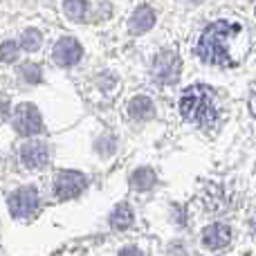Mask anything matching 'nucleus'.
Masks as SVG:
<instances>
[{
	"label": "nucleus",
	"instance_id": "nucleus-10",
	"mask_svg": "<svg viewBox=\"0 0 256 256\" xmlns=\"http://www.w3.org/2000/svg\"><path fill=\"white\" fill-rule=\"evenodd\" d=\"M155 25V12L148 7V4H142V7L135 9V14L128 20V27H130L132 34H144L150 27Z\"/></svg>",
	"mask_w": 256,
	"mask_h": 256
},
{
	"label": "nucleus",
	"instance_id": "nucleus-9",
	"mask_svg": "<svg viewBox=\"0 0 256 256\" xmlns=\"http://www.w3.org/2000/svg\"><path fill=\"white\" fill-rule=\"evenodd\" d=\"M230 240H232L230 227L220 225V222H216V225H209L207 230H204V234H202L204 248L214 250V252H220V250H225L227 245H230Z\"/></svg>",
	"mask_w": 256,
	"mask_h": 256
},
{
	"label": "nucleus",
	"instance_id": "nucleus-4",
	"mask_svg": "<svg viewBox=\"0 0 256 256\" xmlns=\"http://www.w3.org/2000/svg\"><path fill=\"white\" fill-rule=\"evenodd\" d=\"M38 209V191L34 186H20L9 196V212L14 218H30Z\"/></svg>",
	"mask_w": 256,
	"mask_h": 256
},
{
	"label": "nucleus",
	"instance_id": "nucleus-12",
	"mask_svg": "<svg viewBox=\"0 0 256 256\" xmlns=\"http://www.w3.org/2000/svg\"><path fill=\"white\" fill-rule=\"evenodd\" d=\"M132 225V209H130V204H126V202H122V204H117L115 207V212L110 214V227L112 230H128V227Z\"/></svg>",
	"mask_w": 256,
	"mask_h": 256
},
{
	"label": "nucleus",
	"instance_id": "nucleus-2",
	"mask_svg": "<svg viewBox=\"0 0 256 256\" xmlns=\"http://www.w3.org/2000/svg\"><path fill=\"white\" fill-rule=\"evenodd\" d=\"M180 112L186 122L207 126L216 120V104H214V90L209 86H191L180 97Z\"/></svg>",
	"mask_w": 256,
	"mask_h": 256
},
{
	"label": "nucleus",
	"instance_id": "nucleus-6",
	"mask_svg": "<svg viewBox=\"0 0 256 256\" xmlns=\"http://www.w3.org/2000/svg\"><path fill=\"white\" fill-rule=\"evenodd\" d=\"M86 176L79 171H61L54 180V194L56 198L61 200H70V198H76L81 191L86 189Z\"/></svg>",
	"mask_w": 256,
	"mask_h": 256
},
{
	"label": "nucleus",
	"instance_id": "nucleus-16",
	"mask_svg": "<svg viewBox=\"0 0 256 256\" xmlns=\"http://www.w3.org/2000/svg\"><path fill=\"white\" fill-rule=\"evenodd\" d=\"M16 56H18V43L16 40H7V43L0 45V61L12 63V61H16Z\"/></svg>",
	"mask_w": 256,
	"mask_h": 256
},
{
	"label": "nucleus",
	"instance_id": "nucleus-3",
	"mask_svg": "<svg viewBox=\"0 0 256 256\" xmlns=\"http://www.w3.org/2000/svg\"><path fill=\"white\" fill-rule=\"evenodd\" d=\"M180 56L176 50H162L153 61V76L160 86H171L180 76Z\"/></svg>",
	"mask_w": 256,
	"mask_h": 256
},
{
	"label": "nucleus",
	"instance_id": "nucleus-14",
	"mask_svg": "<svg viewBox=\"0 0 256 256\" xmlns=\"http://www.w3.org/2000/svg\"><path fill=\"white\" fill-rule=\"evenodd\" d=\"M153 182H155V176H153L150 168H140V171L132 173V186H137L140 191L153 186Z\"/></svg>",
	"mask_w": 256,
	"mask_h": 256
},
{
	"label": "nucleus",
	"instance_id": "nucleus-11",
	"mask_svg": "<svg viewBox=\"0 0 256 256\" xmlns=\"http://www.w3.org/2000/svg\"><path fill=\"white\" fill-rule=\"evenodd\" d=\"M153 110H155L153 102H150L148 97H135L128 104V115L137 122H144V120H148V117H153Z\"/></svg>",
	"mask_w": 256,
	"mask_h": 256
},
{
	"label": "nucleus",
	"instance_id": "nucleus-17",
	"mask_svg": "<svg viewBox=\"0 0 256 256\" xmlns=\"http://www.w3.org/2000/svg\"><path fill=\"white\" fill-rule=\"evenodd\" d=\"M20 74H22V79L25 81H30V84H38L40 81V70H38V66H22V70H20Z\"/></svg>",
	"mask_w": 256,
	"mask_h": 256
},
{
	"label": "nucleus",
	"instance_id": "nucleus-19",
	"mask_svg": "<svg viewBox=\"0 0 256 256\" xmlns=\"http://www.w3.org/2000/svg\"><path fill=\"white\" fill-rule=\"evenodd\" d=\"M120 256H142V252L137 248H124L120 252Z\"/></svg>",
	"mask_w": 256,
	"mask_h": 256
},
{
	"label": "nucleus",
	"instance_id": "nucleus-15",
	"mask_svg": "<svg viewBox=\"0 0 256 256\" xmlns=\"http://www.w3.org/2000/svg\"><path fill=\"white\" fill-rule=\"evenodd\" d=\"M63 9H66L68 18L81 20L86 14V0H66V2H63Z\"/></svg>",
	"mask_w": 256,
	"mask_h": 256
},
{
	"label": "nucleus",
	"instance_id": "nucleus-21",
	"mask_svg": "<svg viewBox=\"0 0 256 256\" xmlns=\"http://www.w3.org/2000/svg\"><path fill=\"white\" fill-rule=\"evenodd\" d=\"M254 230H256V216H254Z\"/></svg>",
	"mask_w": 256,
	"mask_h": 256
},
{
	"label": "nucleus",
	"instance_id": "nucleus-20",
	"mask_svg": "<svg viewBox=\"0 0 256 256\" xmlns=\"http://www.w3.org/2000/svg\"><path fill=\"white\" fill-rule=\"evenodd\" d=\"M250 110H252V115L256 117V90L252 92V97H250Z\"/></svg>",
	"mask_w": 256,
	"mask_h": 256
},
{
	"label": "nucleus",
	"instance_id": "nucleus-1",
	"mask_svg": "<svg viewBox=\"0 0 256 256\" xmlns=\"http://www.w3.org/2000/svg\"><path fill=\"white\" fill-rule=\"evenodd\" d=\"M243 32L240 22L232 20H216L204 30L198 43V54L204 63H214V66L232 68L236 61L232 58V40Z\"/></svg>",
	"mask_w": 256,
	"mask_h": 256
},
{
	"label": "nucleus",
	"instance_id": "nucleus-5",
	"mask_svg": "<svg viewBox=\"0 0 256 256\" xmlns=\"http://www.w3.org/2000/svg\"><path fill=\"white\" fill-rule=\"evenodd\" d=\"M14 128L25 137L36 135V132L43 130V120H40L38 108L32 106V104H20L14 110Z\"/></svg>",
	"mask_w": 256,
	"mask_h": 256
},
{
	"label": "nucleus",
	"instance_id": "nucleus-7",
	"mask_svg": "<svg viewBox=\"0 0 256 256\" xmlns=\"http://www.w3.org/2000/svg\"><path fill=\"white\" fill-rule=\"evenodd\" d=\"M48 160H50V150L40 140H30L27 144H22L20 162L25 164L27 168H40L48 164Z\"/></svg>",
	"mask_w": 256,
	"mask_h": 256
},
{
	"label": "nucleus",
	"instance_id": "nucleus-18",
	"mask_svg": "<svg viewBox=\"0 0 256 256\" xmlns=\"http://www.w3.org/2000/svg\"><path fill=\"white\" fill-rule=\"evenodd\" d=\"M7 115H9V104L4 99H0V124L7 120Z\"/></svg>",
	"mask_w": 256,
	"mask_h": 256
},
{
	"label": "nucleus",
	"instance_id": "nucleus-13",
	"mask_svg": "<svg viewBox=\"0 0 256 256\" xmlns=\"http://www.w3.org/2000/svg\"><path fill=\"white\" fill-rule=\"evenodd\" d=\"M40 32H36V30H27V32H22V36H20V48L22 50H27V52H36V50L40 48Z\"/></svg>",
	"mask_w": 256,
	"mask_h": 256
},
{
	"label": "nucleus",
	"instance_id": "nucleus-8",
	"mask_svg": "<svg viewBox=\"0 0 256 256\" xmlns=\"http://www.w3.org/2000/svg\"><path fill=\"white\" fill-rule=\"evenodd\" d=\"M81 54H84V50H81L79 40L74 38H61L56 45H54V61L58 63V66L63 68H70L74 66V63H79Z\"/></svg>",
	"mask_w": 256,
	"mask_h": 256
}]
</instances>
